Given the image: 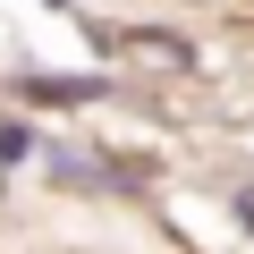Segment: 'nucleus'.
Instances as JSON below:
<instances>
[{"label":"nucleus","mask_w":254,"mask_h":254,"mask_svg":"<svg viewBox=\"0 0 254 254\" xmlns=\"http://www.w3.org/2000/svg\"><path fill=\"white\" fill-rule=\"evenodd\" d=\"M34 178H43L51 203H144L153 195V161L144 153H119L110 136H85V127H60V119H43Z\"/></svg>","instance_id":"f257e3e1"},{"label":"nucleus","mask_w":254,"mask_h":254,"mask_svg":"<svg viewBox=\"0 0 254 254\" xmlns=\"http://www.w3.org/2000/svg\"><path fill=\"white\" fill-rule=\"evenodd\" d=\"M0 93H9L17 110L34 119H85L102 102H127L136 85H127L119 68H51V60H17L9 76H0Z\"/></svg>","instance_id":"f03ea898"},{"label":"nucleus","mask_w":254,"mask_h":254,"mask_svg":"<svg viewBox=\"0 0 254 254\" xmlns=\"http://www.w3.org/2000/svg\"><path fill=\"white\" fill-rule=\"evenodd\" d=\"M34 144H43V119L9 102V110H0V187H9V178H26V170H34Z\"/></svg>","instance_id":"7ed1b4c3"},{"label":"nucleus","mask_w":254,"mask_h":254,"mask_svg":"<svg viewBox=\"0 0 254 254\" xmlns=\"http://www.w3.org/2000/svg\"><path fill=\"white\" fill-rule=\"evenodd\" d=\"M220 229H229L237 246H254V170H237V178L220 187Z\"/></svg>","instance_id":"20e7f679"},{"label":"nucleus","mask_w":254,"mask_h":254,"mask_svg":"<svg viewBox=\"0 0 254 254\" xmlns=\"http://www.w3.org/2000/svg\"><path fill=\"white\" fill-rule=\"evenodd\" d=\"M43 9H51V17H76V26L93 34V17H85V0H43Z\"/></svg>","instance_id":"39448f33"},{"label":"nucleus","mask_w":254,"mask_h":254,"mask_svg":"<svg viewBox=\"0 0 254 254\" xmlns=\"http://www.w3.org/2000/svg\"><path fill=\"white\" fill-rule=\"evenodd\" d=\"M178 9H220V0H178Z\"/></svg>","instance_id":"423d86ee"}]
</instances>
